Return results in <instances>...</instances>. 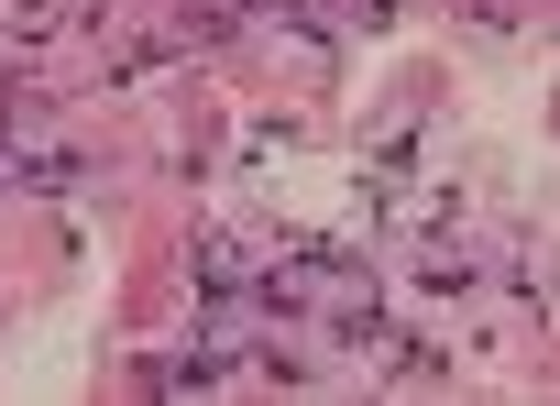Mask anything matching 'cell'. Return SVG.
<instances>
[{"instance_id": "obj_1", "label": "cell", "mask_w": 560, "mask_h": 406, "mask_svg": "<svg viewBox=\"0 0 560 406\" xmlns=\"http://www.w3.org/2000/svg\"><path fill=\"white\" fill-rule=\"evenodd\" d=\"M56 12H67V0H34V23H56Z\"/></svg>"}]
</instances>
